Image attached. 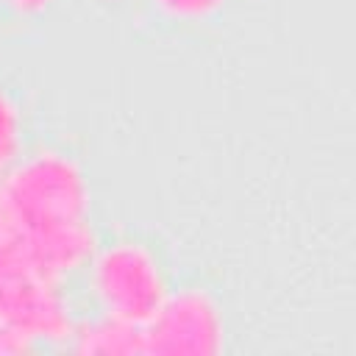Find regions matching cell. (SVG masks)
Returning a JSON list of instances; mask_svg holds the SVG:
<instances>
[{
	"label": "cell",
	"mask_w": 356,
	"mask_h": 356,
	"mask_svg": "<svg viewBox=\"0 0 356 356\" xmlns=\"http://www.w3.org/2000/svg\"><path fill=\"white\" fill-rule=\"evenodd\" d=\"M103 270V292L108 303H120L125 312L122 314H139V309L156 303V275L150 273V264L142 261L131 250H117L108 253L106 261L100 264Z\"/></svg>",
	"instance_id": "cell-1"
},
{
	"label": "cell",
	"mask_w": 356,
	"mask_h": 356,
	"mask_svg": "<svg viewBox=\"0 0 356 356\" xmlns=\"http://www.w3.org/2000/svg\"><path fill=\"white\" fill-rule=\"evenodd\" d=\"M11 139H14V120H11L8 108L0 100V161L6 159V153L11 147Z\"/></svg>",
	"instance_id": "cell-2"
},
{
	"label": "cell",
	"mask_w": 356,
	"mask_h": 356,
	"mask_svg": "<svg viewBox=\"0 0 356 356\" xmlns=\"http://www.w3.org/2000/svg\"><path fill=\"white\" fill-rule=\"evenodd\" d=\"M19 3H31V0H19Z\"/></svg>",
	"instance_id": "cell-3"
}]
</instances>
